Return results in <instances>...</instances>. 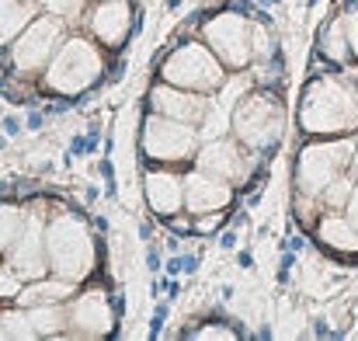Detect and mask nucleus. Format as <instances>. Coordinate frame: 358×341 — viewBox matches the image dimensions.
I'll return each mask as SVG.
<instances>
[{
	"instance_id": "f257e3e1",
	"label": "nucleus",
	"mask_w": 358,
	"mask_h": 341,
	"mask_svg": "<svg viewBox=\"0 0 358 341\" xmlns=\"http://www.w3.org/2000/svg\"><path fill=\"white\" fill-rule=\"evenodd\" d=\"M299 122L306 132H345L358 122V95L348 81L320 77L306 88Z\"/></svg>"
},
{
	"instance_id": "f03ea898",
	"label": "nucleus",
	"mask_w": 358,
	"mask_h": 341,
	"mask_svg": "<svg viewBox=\"0 0 358 341\" xmlns=\"http://www.w3.org/2000/svg\"><path fill=\"white\" fill-rule=\"evenodd\" d=\"M45 251H49V268L59 279L77 282L94 268V240L77 216H59V220L49 223Z\"/></svg>"
},
{
	"instance_id": "7ed1b4c3",
	"label": "nucleus",
	"mask_w": 358,
	"mask_h": 341,
	"mask_svg": "<svg viewBox=\"0 0 358 341\" xmlns=\"http://www.w3.org/2000/svg\"><path fill=\"white\" fill-rule=\"evenodd\" d=\"M352 157H355V139L310 143V146L299 153V164H296L299 195L320 199V195L327 192V185H331L334 178H341V174L352 167Z\"/></svg>"
},
{
	"instance_id": "20e7f679",
	"label": "nucleus",
	"mask_w": 358,
	"mask_h": 341,
	"mask_svg": "<svg viewBox=\"0 0 358 341\" xmlns=\"http://www.w3.org/2000/svg\"><path fill=\"white\" fill-rule=\"evenodd\" d=\"M101 53L87 39H70L52 53L45 81L59 95H80L101 77Z\"/></svg>"
},
{
	"instance_id": "39448f33",
	"label": "nucleus",
	"mask_w": 358,
	"mask_h": 341,
	"mask_svg": "<svg viewBox=\"0 0 358 341\" xmlns=\"http://www.w3.org/2000/svg\"><path fill=\"white\" fill-rule=\"evenodd\" d=\"M234 132L243 146L250 150H264V146H275L282 139V129H285V112L275 98L268 95H243L240 105L234 109Z\"/></svg>"
},
{
	"instance_id": "423d86ee",
	"label": "nucleus",
	"mask_w": 358,
	"mask_h": 341,
	"mask_svg": "<svg viewBox=\"0 0 358 341\" xmlns=\"http://www.w3.org/2000/svg\"><path fill=\"white\" fill-rule=\"evenodd\" d=\"M164 81L174 84V88H188V91H199L202 95V91L220 88L223 67H220V60L206 46H181L164 63Z\"/></svg>"
},
{
	"instance_id": "0eeeda50",
	"label": "nucleus",
	"mask_w": 358,
	"mask_h": 341,
	"mask_svg": "<svg viewBox=\"0 0 358 341\" xmlns=\"http://www.w3.org/2000/svg\"><path fill=\"white\" fill-rule=\"evenodd\" d=\"M143 150L153 160H188L199 150V132L192 129V122H178L157 112L143 129Z\"/></svg>"
},
{
	"instance_id": "6e6552de",
	"label": "nucleus",
	"mask_w": 358,
	"mask_h": 341,
	"mask_svg": "<svg viewBox=\"0 0 358 341\" xmlns=\"http://www.w3.org/2000/svg\"><path fill=\"white\" fill-rule=\"evenodd\" d=\"M250 35H254V25L240 14H220L206 25V42L227 67H243L254 56Z\"/></svg>"
},
{
	"instance_id": "1a4fd4ad",
	"label": "nucleus",
	"mask_w": 358,
	"mask_h": 341,
	"mask_svg": "<svg viewBox=\"0 0 358 341\" xmlns=\"http://www.w3.org/2000/svg\"><path fill=\"white\" fill-rule=\"evenodd\" d=\"M59 39H63L59 18H38V21H31L17 35V42H14V67L17 70H38L42 63L52 60V53L59 49Z\"/></svg>"
},
{
	"instance_id": "9d476101",
	"label": "nucleus",
	"mask_w": 358,
	"mask_h": 341,
	"mask_svg": "<svg viewBox=\"0 0 358 341\" xmlns=\"http://www.w3.org/2000/svg\"><path fill=\"white\" fill-rule=\"evenodd\" d=\"M10 268L21 279H42L49 268V251H45V230L31 216L24 220V227L17 233V240L10 244Z\"/></svg>"
},
{
	"instance_id": "9b49d317",
	"label": "nucleus",
	"mask_w": 358,
	"mask_h": 341,
	"mask_svg": "<svg viewBox=\"0 0 358 341\" xmlns=\"http://www.w3.org/2000/svg\"><path fill=\"white\" fill-rule=\"evenodd\" d=\"M199 167L234 185V181H243L250 174V157L230 139H213L199 150Z\"/></svg>"
},
{
	"instance_id": "f8f14e48",
	"label": "nucleus",
	"mask_w": 358,
	"mask_h": 341,
	"mask_svg": "<svg viewBox=\"0 0 358 341\" xmlns=\"http://www.w3.org/2000/svg\"><path fill=\"white\" fill-rule=\"evenodd\" d=\"M230 199H234L230 181H223V178H216V174H209V171H202V167L185 178V206H188L192 213H199V216L223 209Z\"/></svg>"
},
{
	"instance_id": "ddd939ff",
	"label": "nucleus",
	"mask_w": 358,
	"mask_h": 341,
	"mask_svg": "<svg viewBox=\"0 0 358 341\" xmlns=\"http://www.w3.org/2000/svg\"><path fill=\"white\" fill-rule=\"evenodd\" d=\"M70 324H73V331H77L80 338H101V335H108V331H112L108 296L98 293V289L84 293V296L73 303V310H70Z\"/></svg>"
},
{
	"instance_id": "4468645a",
	"label": "nucleus",
	"mask_w": 358,
	"mask_h": 341,
	"mask_svg": "<svg viewBox=\"0 0 358 341\" xmlns=\"http://www.w3.org/2000/svg\"><path fill=\"white\" fill-rule=\"evenodd\" d=\"M153 109L160 115H167V118H178V122H192V125H195V122L206 118L209 102H202L199 91L188 95V88L178 91V88L171 84V88H157V91H153Z\"/></svg>"
},
{
	"instance_id": "2eb2a0df",
	"label": "nucleus",
	"mask_w": 358,
	"mask_h": 341,
	"mask_svg": "<svg viewBox=\"0 0 358 341\" xmlns=\"http://www.w3.org/2000/svg\"><path fill=\"white\" fill-rule=\"evenodd\" d=\"M146 202L153 206V213L174 216V213L185 206V178L167 174V171L146 174Z\"/></svg>"
},
{
	"instance_id": "dca6fc26",
	"label": "nucleus",
	"mask_w": 358,
	"mask_h": 341,
	"mask_svg": "<svg viewBox=\"0 0 358 341\" xmlns=\"http://www.w3.org/2000/svg\"><path fill=\"white\" fill-rule=\"evenodd\" d=\"M91 28L101 42L119 46L122 39L129 35V4L125 0H101L91 11Z\"/></svg>"
},
{
	"instance_id": "f3484780",
	"label": "nucleus",
	"mask_w": 358,
	"mask_h": 341,
	"mask_svg": "<svg viewBox=\"0 0 358 341\" xmlns=\"http://www.w3.org/2000/svg\"><path fill=\"white\" fill-rule=\"evenodd\" d=\"M320 240L341 254H358V227L348 216H324L320 220Z\"/></svg>"
},
{
	"instance_id": "a211bd4d",
	"label": "nucleus",
	"mask_w": 358,
	"mask_h": 341,
	"mask_svg": "<svg viewBox=\"0 0 358 341\" xmlns=\"http://www.w3.org/2000/svg\"><path fill=\"white\" fill-rule=\"evenodd\" d=\"M35 18V0H0V42L21 35Z\"/></svg>"
},
{
	"instance_id": "6ab92c4d",
	"label": "nucleus",
	"mask_w": 358,
	"mask_h": 341,
	"mask_svg": "<svg viewBox=\"0 0 358 341\" xmlns=\"http://www.w3.org/2000/svg\"><path fill=\"white\" fill-rule=\"evenodd\" d=\"M70 293H73V282L56 275V279H49V282L35 279L24 293H17V300H21L24 307H35V303H63Z\"/></svg>"
},
{
	"instance_id": "aec40b11",
	"label": "nucleus",
	"mask_w": 358,
	"mask_h": 341,
	"mask_svg": "<svg viewBox=\"0 0 358 341\" xmlns=\"http://www.w3.org/2000/svg\"><path fill=\"white\" fill-rule=\"evenodd\" d=\"M320 53H324L331 63H348L352 46H348V32H345V21H341V18H334V21L320 32Z\"/></svg>"
},
{
	"instance_id": "412c9836",
	"label": "nucleus",
	"mask_w": 358,
	"mask_h": 341,
	"mask_svg": "<svg viewBox=\"0 0 358 341\" xmlns=\"http://www.w3.org/2000/svg\"><path fill=\"white\" fill-rule=\"evenodd\" d=\"M0 338H38V331H35V324H31V317H28V310H14V314H3L0 317Z\"/></svg>"
},
{
	"instance_id": "4be33fe9",
	"label": "nucleus",
	"mask_w": 358,
	"mask_h": 341,
	"mask_svg": "<svg viewBox=\"0 0 358 341\" xmlns=\"http://www.w3.org/2000/svg\"><path fill=\"white\" fill-rule=\"evenodd\" d=\"M28 317H31L38 335H52L63 324V314H59L56 303H35V307H28Z\"/></svg>"
},
{
	"instance_id": "5701e85b",
	"label": "nucleus",
	"mask_w": 358,
	"mask_h": 341,
	"mask_svg": "<svg viewBox=\"0 0 358 341\" xmlns=\"http://www.w3.org/2000/svg\"><path fill=\"white\" fill-rule=\"evenodd\" d=\"M355 174H341V178H334L331 185H327V192L320 195L331 209H345L348 206V199H352V192H355Z\"/></svg>"
},
{
	"instance_id": "b1692460",
	"label": "nucleus",
	"mask_w": 358,
	"mask_h": 341,
	"mask_svg": "<svg viewBox=\"0 0 358 341\" xmlns=\"http://www.w3.org/2000/svg\"><path fill=\"white\" fill-rule=\"evenodd\" d=\"M21 227H24V216L14 206H0V251H10V244L17 240Z\"/></svg>"
},
{
	"instance_id": "393cba45",
	"label": "nucleus",
	"mask_w": 358,
	"mask_h": 341,
	"mask_svg": "<svg viewBox=\"0 0 358 341\" xmlns=\"http://www.w3.org/2000/svg\"><path fill=\"white\" fill-rule=\"evenodd\" d=\"M17 293H21V275L14 268H0V300L17 296Z\"/></svg>"
},
{
	"instance_id": "a878e982",
	"label": "nucleus",
	"mask_w": 358,
	"mask_h": 341,
	"mask_svg": "<svg viewBox=\"0 0 358 341\" xmlns=\"http://www.w3.org/2000/svg\"><path fill=\"white\" fill-rule=\"evenodd\" d=\"M345 32H348V46H352V56H358V0L345 11Z\"/></svg>"
},
{
	"instance_id": "bb28decb",
	"label": "nucleus",
	"mask_w": 358,
	"mask_h": 341,
	"mask_svg": "<svg viewBox=\"0 0 358 341\" xmlns=\"http://www.w3.org/2000/svg\"><path fill=\"white\" fill-rule=\"evenodd\" d=\"M42 4H45L52 14H77L84 0H42Z\"/></svg>"
},
{
	"instance_id": "cd10ccee",
	"label": "nucleus",
	"mask_w": 358,
	"mask_h": 341,
	"mask_svg": "<svg viewBox=\"0 0 358 341\" xmlns=\"http://www.w3.org/2000/svg\"><path fill=\"white\" fill-rule=\"evenodd\" d=\"M199 338H202V341H216V338L234 341V338H237V335H234L230 328H202V331H199Z\"/></svg>"
},
{
	"instance_id": "c85d7f7f",
	"label": "nucleus",
	"mask_w": 358,
	"mask_h": 341,
	"mask_svg": "<svg viewBox=\"0 0 358 341\" xmlns=\"http://www.w3.org/2000/svg\"><path fill=\"white\" fill-rule=\"evenodd\" d=\"M195 227H199V233H209V230H216V227H220V213H206V216H202Z\"/></svg>"
},
{
	"instance_id": "c756f323",
	"label": "nucleus",
	"mask_w": 358,
	"mask_h": 341,
	"mask_svg": "<svg viewBox=\"0 0 358 341\" xmlns=\"http://www.w3.org/2000/svg\"><path fill=\"white\" fill-rule=\"evenodd\" d=\"M345 213H348V220L358 227V181H355V192H352V199H348V206H345Z\"/></svg>"
}]
</instances>
